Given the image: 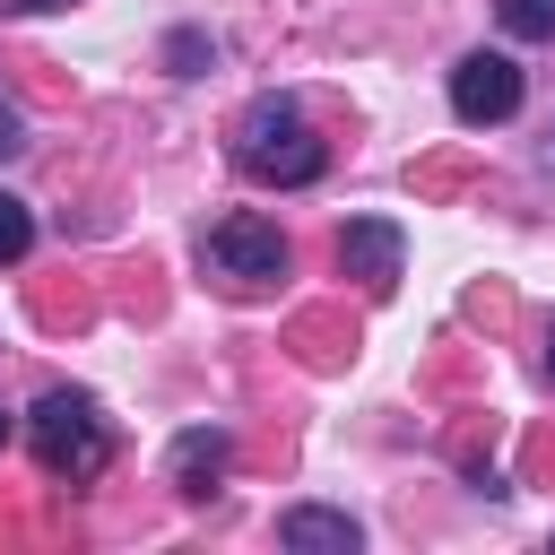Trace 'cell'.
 <instances>
[{"label":"cell","instance_id":"obj_1","mask_svg":"<svg viewBox=\"0 0 555 555\" xmlns=\"http://www.w3.org/2000/svg\"><path fill=\"white\" fill-rule=\"evenodd\" d=\"M234 165L251 173V182H269V191H312L321 173H330V147L312 139V121H304V104L295 95H251L243 113H234Z\"/></svg>","mask_w":555,"mask_h":555},{"label":"cell","instance_id":"obj_2","mask_svg":"<svg viewBox=\"0 0 555 555\" xmlns=\"http://www.w3.org/2000/svg\"><path fill=\"white\" fill-rule=\"evenodd\" d=\"M26 451H35V468L52 486H95L113 468V425H104V408L87 390H43L26 408Z\"/></svg>","mask_w":555,"mask_h":555},{"label":"cell","instance_id":"obj_3","mask_svg":"<svg viewBox=\"0 0 555 555\" xmlns=\"http://www.w3.org/2000/svg\"><path fill=\"white\" fill-rule=\"evenodd\" d=\"M199 269H208L225 295H278L286 269H295V243H286L269 217L234 208V217H217V225L199 234Z\"/></svg>","mask_w":555,"mask_h":555},{"label":"cell","instance_id":"obj_4","mask_svg":"<svg viewBox=\"0 0 555 555\" xmlns=\"http://www.w3.org/2000/svg\"><path fill=\"white\" fill-rule=\"evenodd\" d=\"M451 113L468 130H494L520 113V61L512 52H460L451 61Z\"/></svg>","mask_w":555,"mask_h":555},{"label":"cell","instance_id":"obj_5","mask_svg":"<svg viewBox=\"0 0 555 555\" xmlns=\"http://www.w3.org/2000/svg\"><path fill=\"white\" fill-rule=\"evenodd\" d=\"M399 260H408L399 217H347V225H338V278H356L373 304L399 286Z\"/></svg>","mask_w":555,"mask_h":555},{"label":"cell","instance_id":"obj_6","mask_svg":"<svg viewBox=\"0 0 555 555\" xmlns=\"http://www.w3.org/2000/svg\"><path fill=\"white\" fill-rule=\"evenodd\" d=\"M278 546H295V555H356V546H364V529H356V512L286 503V512H278Z\"/></svg>","mask_w":555,"mask_h":555},{"label":"cell","instance_id":"obj_7","mask_svg":"<svg viewBox=\"0 0 555 555\" xmlns=\"http://www.w3.org/2000/svg\"><path fill=\"white\" fill-rule=\"evenodd\" d=\"M225 468H234V434H225V425H191V434H173V451H165V477H173L182 494H208Z\"/></svg>","mask_w":555,"mask_h":555},{"label":"cell","instance_id":"obj_8","mask_svg":"<svg viewBox=\"0 0 555 555\" xmlns=\"http://www.w3.org/2000/svg\"><path fill=\"white\" fill-rule=\"evenodd\" d=\"M512 43H555V0H494Z\"/></svg>","mask_w":555,"mask_h":555},{"label":"cell","instance_id":"obj_9","mask_svg":"<svg viewBox=\"0 0 555 555\" xmlns=\"http://www.w3.org/2000/svg\"><path fill=\"white\" fill-rule=\"evenodd\" d=\"M26 251H35V208L17 191H0V269H17Z\"/></svg>","mask_w":555,"mask_h":555},{"label":"cell","instance_id":"obj_10","mask_svg":"<svg viewBox=\"0 0 555 555\" xmlns=\"http://www.w3.org/2000/svg\"><path fill=\"white\" fill-rule=\"evenodd\" d=\"M165 61H173V69H182V78H199V69H208V61H217V43H208V35H199V26H173V35H165Z\"/></svg>","mask_w":555,"mask_h":555},{"label":"cell","instance_id":"obj_11","mask_svg":"<svg viewBox=\"0 0 555 555\" xmlns=\"http://www.w3.org/2000/svg\"><path fill=\"white\" fill-rule=\"evenodd\" d=\"M17 147H26V121H17V104L0 95V156H17Z\"/></svg>","mask_w":555,"mask_h":555},{"label":"cell","instance_id":"obj_12","mask_svg":"<svg viewBox=\"0 0 555 555\" xmlns=\"http://www.w3.org/2000/svg\"><path fill=\"white\" fill-rule=\"evenodd\" d=\"M9 17H35V9H69V0H0Z\"/></svg>","mask_w":555,"mask_h":555},{"label":"cell","instance_id":"obj_13","mask_svg":"<svg viewBox=\"0 0 555 555\" xmlns=\"http://www.w3.org/2000/svg\"><path fill=\"white\" fill-rule=\"evenodd\" d=\"M546 382H555V321H546Z\"/></svg>","mask_w":555,"mask_h":555},{"label":"cell","instance_id":"obj_14","mask_svg":"<svg viewBox=\"0 0 555 555\" xmlns=\"http://www.w3.org/2000/svg\"><path fill=\"white\" fill-rule=\"evenodd\" d=\"M0 442H9V416H0Z\"/></svg>","mask_w":555,"mask_h":555}]
</instances>
